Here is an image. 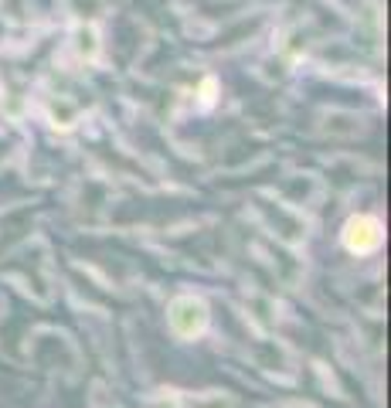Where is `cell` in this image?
Returning <instances> with one entry per match:
<instances>
[{
  "mask_svg": "<svg viewBox=\"0 0 391 408\" xmlns=\"http://www.w3.org/2000/svg\"><path fill=\"white\" fill-rule=\"evenodd\" d=\"M208 327V307L194 296H180L170 303V330L184 340H194L197 333Z\"/></svg>",
  "mask_w": 391,
  "mask_h": 408,
  "instance_id": "obj_1",
  "label": "cell"
},
{
  "mask_svg": "<svg viewBox=\"0 0 391 408\" xmlns=\"http://www.w3.org/2000/svg\"><path fill=\"white\" fill-rule=\"evenodd\" d=\"M340 238H344V245H347L354 255H371V252H378L385 232H381V221H378V218L357 214V218H351V221L344 225V235H340Z\"/></svg>",
  "mask_w": 391,
  "mask_h": 408,
  "instance_id": "obj_2",
  "label": "cell"
}]
</instances>
